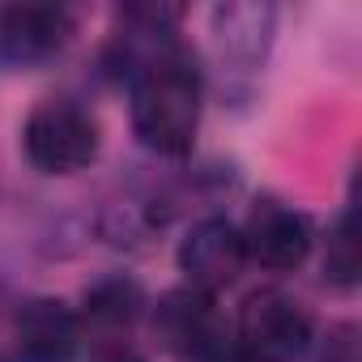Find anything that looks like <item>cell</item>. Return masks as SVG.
<instances>
[{"instance_id": "8", "label": "cell", "mask_w": 362, "mask_h": 362, "mask_svg": "<svg viewBox=\"0 0 362 362\" xmlns=\"http://www.w3.org/2000/svg\"><path fill=\"white\" fill-rule=\"evenodd\" d=\"M136 315H141V290L132 281L115 277V281H103L98 290L86 294V311H81L77 328L90 332L98 341V349L103 345H124L119 337L136 324Z\"/></svg>"}, {"instance_id": "11", "label": "cell", "mask_w": 362, "mask_h": 362, "mask_svg": "<svg viewBox=\"0 0 362 362\" xmlns=\"http://www.w3.org/2000/svg\"><path fill=\"white\" fill-rule=\"evenodd\" d=\"M94 362H141L128 345H103L98 354H94Z\"/></svg>"}, {"instance_id": "1", "label": "cell", "mask_w": 362, "mask_h": 362, "mask_svg": "<svg viewBox=\"0 0 362 362\" xmlns=\"http://www.w3.org/2000/svg\"><path fill=\"white\" fill-rule=\"evenodd\" d=\"M132 128L158 153H188L201 128V77L188 56H158L132 86Z\"/></svg>"}, {"instance_id": "10", "label": "cell", "mask_w": 362, "mask_h": 362, "mask_svg": "<svg viewBox=\"0 0 362 362\" xmlns=\"http://www.w3.org/2000/svg\"><path fill=\"white\" fill-rule=\"evenodd\" d=\"M328 281L354 286L358 281V239H354V214H345L328 239Z\"/></svg>"}, {"instance_id": "6", "label": "cell", "mask_w": 362, "mask_h": 362, "mask_svg": "<svg viewBox=\"0 0 362 362\" xmlns=\"http://www.w3.org/2000/svg\"><path fill=\"white\" fill-rule=\"evenodd\" d=\"M243 235V252L247 260H256L260 269H273V273H286V269H298L311 252V226L307 218H298L294 209L286 205H256L252 218H247V230Z\"/></svg>"}, {"instance_id": "4", "label": "cell", "mask_w": 362, "mask_h": 362, "mask_svg": "<svg viewBox=\"0 0 362 362\" xmlns=\"http://www.w3.org/2000/svg\"><path fill=\"white\" fill-rule=\"evenodd\" d=\"M247 264V252H243V235L235 222L226 218H205L188 230V239L179 243V269H184L188 286L197 294H218L226 286L239 281Z\"/></svg>"}, {"instance_id": "3", "label": "cell", "mask_w": 362, "mask_h": 362, "mask_svg": "<svg viewBox=\"0 0 362 362\" xmlns=\"http://www.w3.org/2000/svg\"><path fill=\"white\" fill-rule=\"evenodd\" d=\"M311 341V315L277 294V290H260L243 303L239 311V349L252 362H294Z\"/></svg>"}, {"instance_id": "5", "label": "cell", "mask_w": 362, "mask_h": 362, "mask_svg": "<svg viewBox=\"0 0 362 362\" xmlns=\"http://www.w3.org/2000/svg\"><path fill=\"white\" fill-rule=\"evenodd\" d=\"M69 39V13L56 5H5L0 9V60L30 69L52 60Z\"/></svg>"}, {"instance_id": "2", "label": "cell", "mask_w": 362, "mask_h": 362, "mask_svg": "<svg viewBox=\"0 0 362 362\" xmlns=\"http://www.w3.org/2000/svg\"><path fill=\"white\" fill-rule=\"evenodd\" d=\"M26 158L43 170V175H73L86 170L98 153V128L94 119L69 103V98H47L30 111L26 119Z\"/></svg>"}, {"instance_id": "7", "label": "cell", "mask_w": 362, "mask_h": 362, "mask_svg": "<svg viewBox=\"0 0 362 362\" xmlns=\"http://www.w3.org/2000/svg\"><path fill=\"white\" fill-rule=\"evenodd\" d=\"M81 349L77 315L56 298H35L18 315V354L26 362H73Z\"/></svg>"}, {"instance_id": "9", "label": "cell", "mask_w": 362, "mask_h": 362, "mask_svg": "<svg viewBox=\"0 0 362 362\" xmlns=\"http://www.w3.org/2000/svg\"><path fill=\"white\" fill-rule=\"evenodd\" d=\"M162 328H166V337L175 341V345H205V341H214L209 337V298L205 294H197V290H184V294H170L166 303H162Z\"/></svg>"}]
</instances>
